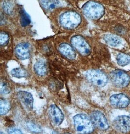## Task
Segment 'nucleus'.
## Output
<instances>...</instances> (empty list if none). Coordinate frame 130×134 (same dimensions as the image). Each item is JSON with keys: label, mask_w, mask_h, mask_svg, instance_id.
Instances as JSON below:
<instances>
[{"label": "nucleus", "mask_w": 130, "mask_h": 134, "mask_svg": "<svg viewBox=\"0 0 130 134\" xmlns=\"http://www.w3.org/2000/svg\"><path fill=\"white\" fill-rule=\"evenodd\" d=\"M75 128L81 134H90L94 129V125L90 118L84 114H79L73 118Z\"/></svg>", "instance_id": "nucleus-1"}, {"label": "nucleus", "mask_w": 130, "mask_h": 134, "mask_svg": "<svg viewBox=\"0 0 130 134\" xmlns=\"http://www.w3.org/2000/svg\"><path fill=\"white\" fill-rule=\"evenodd\" d=\"M60 25L63 28L67 29H73L77 27L81 22L80 15L76 12L67 11L60 17Z\"/></svg>", "instance_id": "nucleus-2"}, {"label": "nucleus", "mask_w": 130, "mask_h": 134, "mask_svg": "<svg viewBox=\"0 0 130 134\" xmlns=\"http://www.w3.org/2000/svg\"><path fill=\"white\" fill-rule=\"evenodd\" d=\"M85 15L92 20H98L104 14V8L101 4L93 1L88 2L83 7Z\"/></svg>", "instance_id": "nucleus-3"}, {"label": "nucleus", "mask_w": 130, "mask_h": 134, "mask_svg": "<svg viewBox=\"0 0 130 134\" xmlns=\"http://www.w3.org/2000/svg\"><path fill=\"white\" fill-rule=\"evenodd\" d=\"M85 76L93 85L99 87H103L107 84L108 78L102 71L98 70H89L85 72Z\"/></svg>", "instance_id": "nucleus-4"}, {"label": "nucleus", "mask_w": 130, "mask_h": 134, "mask_svg": "<svg viewBox=\"0 0 130 134\" xmlns=\"http://www.w3.org/2000/svg\"><path fill=\"white\" fill-rule=\"evenodd\" d=\"M73 46L81 55L87 56L91 53V47L87 42L80 35L75 36L71 40Z\"/></svg>", "instance_id": "nucleus-5"}, {"label": "nucleus", "mask_w": 130, "mask_h": 134, "mask_svg": "<svg viewBox=\"0 0 130 134\" xmlns=\"http://www.w3.org/2000/svg\"><path fill=\"white\" fill-rule=\"evenodd\" d=\"M111 79L116 86L118 88L126 87L130 82V76L121 70H116L111 74Z\"/></svg>", "instance_id": "nucleus-6"}, {"label": "nucleus", "mask_w": 130, "mask_h": 134, "mask_svg": "<svg viewBox=\"0 0 130 134\" xmlns=\"http://www.w3.org/2000/svg\"><path fill=\"white\" fill-rule=\"evenodd\" d=\"M90 119L94 125L101 130H106L109 128V125L105 116L101 112L95 111L90 115Z\"/></svg>", "instance_id": "nucleus-7"}, {"label": "nucleus", "mask_w": 130, "mask_h": 134, "mask_svg": "<svg viewBox=\"0 0 130 134\" xmlns=\"http://www.w3.org/2000/svg\"><path fill=\"white\" fill-rule=\"evenodd\" d=\"M114 126L120 132L126 133L130 131V117L121 116L114 120Z\"/></svg>", "instance_id": "nucleus-8"}, {"label": "nucleus", "mask_w": 130, "mask_h": 134, "mask_svg": "<svg viewBox=\"0 0 130 134\" xmlns=\"http://www.w3.org/2000/svg\"><path fill=\"white\" fill-rule=\"evenodd\" d=\"M50 120L55 125L59 126L62 124L64 119L63 113L56 105H51L48 110Z\"/></svg>", "instance_id": "nucleus-9"}, {"label": "nucleus", "mask_w": 130, "mask_h": 134, "mask_svg": "<svg viewBox=\"0 0 130 134\" xmlns=\"http://www.w3.org/2000/svg\"><path fill=\"white\" fill-rule=\"evenodd\" d=\"M31 46L28 43H21L18 44L15 49L16 56L20 60L28 59L31 54Z\"/></svg>", "instance_id": "nucleus-10"}, {"label": "nucleus", "mask_w": 130, "mask_h": 134, "mask_svg": "<svg viewBox=\"0 0 130 134\" xmlns=\"http://www.w3.org/2000/svg\"><path fill=\"white\" fill-rule=\"evenodd\" d=\"M17 97L19 101L25 109L28 111H30L33 110L34 99L30 93L21 91L18 92Z\"/></svg>", "instance_id": "nucleus-11"}, {"label": "nucleus", "mask_w": 130, "mask_h": 134, "mask_svg": "<svg viewBox=\"0 0 130 134\" xmlns=\"http://www.w3.org/2000/svg\"><path fill=\"white\" fill-rule=\"evenodd\" d=\"M110 102L112 106L118 108H124L129 105L130 99L123 94H115L110 98Z\"/></svg>", "instance_id": "nucleus-12"}, {"label": "nucleus", "mask_w": 130, "mask_h": 134, "mask_svg": "<svg viewBox=\"0 0 130 134\" xmlns=\"http://www.w3.org/2000/svg\"><path fill=\"white\" fill-rule=\"evenodd\" d=\"M59 50L60 53L63 56L65 57L69 60H73L76 58V52L75 51L73 48L68 43H63L60 44Z\"/></svg>", "instance_id": "nucleus-13"}, {"label": "nucleus", "mask_w": 130, "mask_h": 134, "mask_svg": "<svg viewBox=\"0 0 130 134\" xmlns=\"http://www.w3.org/2000/svg\"><path fill=\"white\" fill-rule=\"evenodd\" d=\"M34 70L36 74L39 76H45L47 73V65L46 62L42 60H37L34 64Z\"/></svg>", "instance_id": "nucleus-14"}, {"label": "nucleus", "mask_w": 130, "mask_h": 134, "mask_svg": "<svg viewBox=\"0 0 130 134\" xmlns=\"http://www.w3.org/2000/svg\"><path fill=\"white\" fill-rule=\"evenodd\" d=\"M104 40L108 44L112 46H117L121 43L122 41L119 37L113 34H106L103 37Z\"/></svg>", "instance_id": "nucleus-15"}, {"label": "nucleus", "mask_w": 130, "mask_h": 134, "mask_svg": "<svg viewBox=\"0 0 130 134\" xmlns=\"http://www.w3.org/2000/svg\"><path fill=\"white\" fill-rule=\"evenodd\" d=\"M11 75L12 77L16 78H26L28 76V72L25 69L21 67H17L11 71Z\"/></svg>", "instance_id": "nucleus-16"}, {"label": "nucleus", "mask_w": 130, "mask_h": 134, "mask_svg": "<svg viewBox=\"0 0 130 134\" xmlns=\"http://www.w3.org/2000/svg\"><path fill=\"white\" fill-rule=\"evenodd\" d=\"M41 4L42 7L47 10H51L60 5L58 0H42Z\"/></svg>", "instance_id": "nucleus-17"}, {"label": "nucleus", "mask_w": 130, "mask_h": 134, "mask_svg": "<svg viewBox=\"0 0 130 134\" xmlns=\"http://www.w3.org/2000/svg\"><path fill=\"white\" fill-rule=\"evenodd\" d=\"M117 63L121 66H125L130 64V56L124 53H120L116 58Z\"/></svg>", "instance_id": "nucleus-18"}, {"label": "nucleus", "mask_w": 130, "mask_h": 134, "mask_svg": "<svg viewBox=\"0 0 130 134\" xmlns=\"http://www.w3.org/2000/svg\"><path fill=\"white\" fill-rule=\"evenodd\" d=\"M10 102L5 99H1L0 100V114L1 116L6 115L10 109Z\"/></svg>", "instance_id": "nucleus-19"}, {"label": "nucleus", "mask_w": 130, "mask_h": 134, "mask_svg": "<svg viewBox=\"0 0 130 134\" xmlns=\"http://www.w3.org/2000/svg\"><path fill=\"white\" fill-rule=\"evenodd\" d=\"M21 24L22 26H26L30 24V18L25 11L22 10L20 12Z\"/></svg>", "instance_id": "nucleus-20"}, {"label": "nucleus", "mask_w": 130, "mask_h": 134, "mask_svg": "<svg viewBox=\"0 0 130 134\" xmlns=\"http://www.w3.org/2000/svg\"><path fill=\"white\" fill-rule=\"evenodd\" d=\"M11 91V88L8 83L4 81H1L0 85V93L3 95L8 94Z\"/></svg>", "instance_id": "nucleus-21"}, {"label": "nucleus", "mask_w": 130, "mask_h": 134, "mask_svg": "<svg viewBox=\"0 0 130 134\" xmlns=\"http://www.w3.org/2000/svg\"><path fill=\"white\" fill-rule=\"evenodd\" d=\"M9 36L6 32L2 31L0 33V45L4 46L7 45L9 41Z\"/></svg>", "instance_id": "nucleus-22"}, {"label": "nucleus", "mask_w": 130, "mask_h": 134, "mask_svg": "<svg viewBox=\"0 0 130 134\" xmlns=\"http://www.w3.org/2000/svg\"><path fill=\"white\" fill-rule=\"evenodd\" d=\"M7 131L9 134H22V131L20 129L14 127L8 128Z\"/></svg>", "instance_id": "nucleus-23"}, {"label": "nucleus", "mask_w": 130, "mask_h": 134, "mask_svg": "<svg viewBox=\"0 0 130 134\" xmlns=\"http://www.w3.org/2000/svg\"><path fill=\"white\" fill-rule=\"evenodd\" d=\"M28 128L29 129L33 132H39L41 131V129L39 128V127H37L34 124H29L28 125Z\"/></svg>", "instance_id": "nucleus-24"}]
</instances>
